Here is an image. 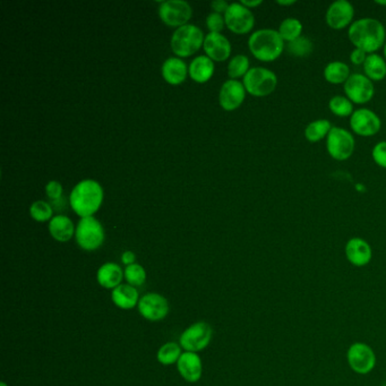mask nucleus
Returning <instances> with one entry per match:
<instances>
[{
  "label": "nucleus",
  "mask_w": 386,
  "mask_h": 386,
  "mask_svg": "<svg viewBox=\"0 0 386 386\" xmlns=\"http://www.w3.org/2000/svg\"><path fill=\"white\" fill-rule=\"evenodd\" d=\"M348 38L354 48L361 49L368 55L376 54L385 45V26L374 17H361L351 24Z\"/></svg>",
  "instance_id": "obj_1"
},
{
  "label": "nucleus",
  "mask_w": 386,
  "mask_h": 386,
  "mask_svg": "<svg viewBox=\"0 0 386 386\" xmlns=\"http://www.w3.org/2000/svg\"><path fill=\"white\" fill-rule=\"evenodd\" d=\"M103 188L93 179L80 181L71 190L69 204L78 216H93L102 205Z\"/></svg>",
  "instance_id": "obj_2"
},
{
  "label": "nucleus",
  "mask_w": 386,
  "mask_h": 386,
  "mask_svg": "<svg viewBox=\"0 0 386 386\" xmlns=\"http://www.w3.org/2000/svg\"><path fill=\"white\" fill-rule=\"evenodd\" d=\"M248 48L255 58L271 63L280 58L286 49V42L277 30L260 29L251 33L248 39Z\"/></svg>",
  "instance_id": "obj_3"
},
{
  "label": "nucleus",
  "mask_w": 386,
  "mask_h": 386,
  "mask_svg": "<svg viewBox=\"0 0 386 386\" xmlns=\"http://www.w3.org/2000/svg\"><path fill=\"white\" fill-rule=\"evenodd\" d=\"M204 39L205 36L200 27L194 24H186L174 31L171 38V49L174 55L186 58L200 50Z\"/></svg>",
  "instance_id": "obj_4"
},
{
  "label": "nucleus",
  "mask_w": 386,
  "mask_h": 386,
  "mask_svg": "<svg viewBox=\"0 0 386 386\" xmlns=\"http://www.w3.org/2000/svg\"><path fill=\"white\" fill-rule=\"evenodd\" d=\"M242 84L246 92L253 97H267L277 89V76L269 68L253 67L245 75Z\"/></svg>",
  "instance_id": "obj_5"
},
{
  "label": "nucleus",
  "mask_w": 386,
  "mask_h": 386,
  "mask_svg": "<svg viewBox=\"0 0 386 386\" xmlns=\"http://www.w3.org/2000/svg\"><path fill=\"white\" fill-rule=\"evenodd\" d=\"M356 139L352 133L343 127L333 126L326 137V151L333 160L345 161L354 155Z\"/></svg>",
  "instance_id": "obj_6"
},
{
  "label": "nucleus",
  "mask_w": 386,
  "mask_h": 386,
  "mask_svg": "<svg viewBox=\"0 0 386 386\" xmlns=\"http://www.w3.org/2000/svg\"><path fill=\"white\" fill-rule=\"evenodd\" d=\"M104 229L100 221H98L93 216L82 218L78 221L75 238L78 246L84 251H97L104 242Z\"/></svg>",
  "instance_id": "obj_7"
},
{
  "label": "nucleus",
  "mask_w": 386,
  "mask_h": 386,
  "mask_svg": "<svg viewBox=\"0 0 386 386\" xmlns=\"http://www.w3.org/2000/svg\"><path fill=\"white\" fill-rule=\"evenodd\" d=\"M213 330L206 322H196L188 326L181 333L179 343L183 350L188 352H200L207 348L212 340Z\"/></svg>",
  "instance_id": "obj_8"
},
{
  "label": "nucleus",
  "mask_w": 386,
  "mask_h": 386,
  "mask_svg": "<svg viewBox=\"0 0 386 386\" xmlns=\"http://www.w3.org/2000/svg\"><path fill=\"white\" fill-rule=\"evenodd\" d=\"M348 365L359 375H367L376 366V354L373 348L364 342H354L347 351Z\"/></svg>",
  "instance_id": "obj_9"
},
{
  "label": "nucleus",
  "mask_w": 386,
  "mask_h": 386,
  "mask_svg": "<svg viewBox=\"0 0 386 386\" xmlns=\"http://www.w3.org/2000/svg\"><path fill=\"white\" fill-rule=\"evenodd\" d=\"M345 97L356 104H365L370 102L375 95V85L366 75L361 73L351 74L343 84Z\"/></svg>",
  "instance_id": "obj_10"
},
{
  "label": "nucleus",
  "mask_w": 386,
  "mask_h": 386,
  "mask_svg": "<svg viewBox=\"0 0 386 386\" xmlns=\"http://www.w3.org/2000/svg\"><path fill=\"white\" fill-rule=\"evenodd\" d=\"M225 25L236 34L251 32L255 25V16L251 10L242 3H230L225 13Z\"/></svg>",
  "instance_id": "obj_11"
},
{
  "label": "nucleus",
  "mask_w": 386,
  "mask_h": 386,
  "mask_svg": "<svg viewBox=\"0 0 386 386\" xmlns=\"http://www.w3.org/2000/svg\"><path fill=\"white\" fill-rule=\"evenodd\" d=\"M351 129L361 137L376 135L382 128V120L375 111L368 108L356 109L349 120Z\"/></svg>",
  "instance_id": "obj_12"
},
{
  "label": "nucleus",
  "mask_w": 386,
  "mask_h": 386,
  "mask_svg": "<svg viewBox=\"0 0 386 386\" xmlns=\"http://www.w3.org/2000/svg\"><path fill=\"white\" fill-rule=\"evenodd\" d=\"M159 15L164 24L171 27H181L186 25L193 15L190 3L183 0H168L161 3Z\"/></svg>",
  "instance_id": "obj_13"
},
{
  "label": "nucleus",
  "mask_w": 386,
  "mask_h": 386,
  "mask_svg": "<svg viewBox=\"0 0 386 386\" xmlns=\"http://www.w3.org/2000/svg\"><path fill=\"white\" fill-rule=\"evenodd\" d=\"M354 7L348 0H335L328 7L326 21L332 30H345L354 22Z\"/></svg>",
  "instance_id": "obj_14"
},
{
  "label": "nucleus",
  "mask_w": 386,
  "mask_h": 386,
  "mask_svg": "<svg viewBox=\"0 0 386 386\" xmlns=\"http://www.w3.org/2000/svg\"><path fill=\"white\" fill-rule=\"evenodd\" d=\"M141 315L151 322H159L169 314V303L162 295L157 293H145L137 305Z\"/></svg>",
  "instance_id": "obj_15"
},
{
  "label": "nucleus",
  "mask_w": 386,
  "mask_h": 386,
  "mask_svg": "<svg viewBox=\"0 0 386 386\" xmlns=\"http://www.w3.org/2000/svg\"><path fill=\"white\" fill-rule=\"evenodd\" d=\"M347 261L356 267H364L370 264L373 258V249L370 242L361 238L352 237L348 240L345 247Z\"/></svg>",
  "instance_id": "obj_16"
},
{
  "label": "nucleus",
  "mask_w": 386,
  "mask_h": 386,
  "mask_svg": "<svg viewBox=\"0 0 386 386\" xmlns=\"http://www.w3.org/2000/svg\"><path fill=\"white\" fill-rule=\"evenodd\" d=\"M246 89L238 80H229L225 82L219 93L220 106L225 111H234L242 106L246 98Z\"/></svg>",
  "instance_id": "obj_17"
},
{
  "label": "nucleus",
  "mask_w": 386,
  "mask_h": 386,
  "mask_svg": "<svg viewBox=\"0 0 386 386\" xmlns=\"http://www.w3.org/2000/svg\"><path fill=\"white\" fill-rule=\"evenodd\" d=\"M204 52L209 59L225 61L231 55V43L221 33H209L204 39Z\"/></svg>",
  "instance_id": "obj_18"
},
{
  "label": "nucleus",
  "mask_w": 386,
  "mask_h": 386,
  "mask_svg": "<svg viewBox=\"0 0 386 386\" xmlns=\"http://www.w3.org/2000/svg\"><path fill=\"white\" fill-rule=\"evenodd\" d=\"M177 370L183 380L190 383H196L202 377L203 365L198 354L185 351L178 361Z\"/></svg>",
  "instance_id": "obj_19"
},
{
  "label": "nucleus",
  "mask_w": 386,
  "mask_h": 386,
  "mask_svg": "<svg viewBox=\"0 0 386 386\" xmlns=\"http://www.w3.org/2000/svg\"><path fill=\"white\" fill-rule=\"evenodd\" d=\"M139 299L141 298H139L137 289L135 286H130L128 284H120L111 293L113 303L118 308L125 309V310L135 308L136 306L139 305Z\"/></svg>",
  "instance_id": "obj_20"
},
{
  "label": "nucleus",
  "mask_w": 386,
  "mask_h": 386,
  "mask_svg": "<svg viewBox=\"0 0 386 386\" xmlns=\"http://www.w3.org/2000/svg\"><path fill=\"white\" fill-rule=\"evenodd\" d=\"M125 277L122 267L116 263L109 262L100 266L98 270L97 280L104 289H116L117 286L122 284V279Z\"/></svg>",
  "instance_id": "obj_21"
},
{
  "label": "nucleus",
  "mask_w": 386,
  "mask_h": 386,
  "mask_svg": "<svg viewBox=\"0 0 386 386\" xmlns=\"http://www.w3.org/2000/svg\"><path fill=\"white\" fill-rule=\"evenodd\" d=\"M74 223L68 216H56L49 223V232L59 242H67L75 235Z\"/></svg>",
  "instance_id": "obj_22"
},
{
  "label": "nucleus",
  "mask_w": 386,
  "mask_h": 386,
  "mask_svg": "<svg viewBox=\"0 0 386 386\" xmlns=\"http://www.w3.org/2000/svg\"><path fill=\"white\" fill-rule=\"evenodd\" d=\"M162 76L168 84L179 85L186 80L188 69L181 58H169L162 65Z\"/></svg>",
  "instance_id": "obj_23"
},
{
  "label": "nucleus",
  "mask_w": 386,
  "mask_h": 386,
  "mask_svg": "<svg viewBox=\"0 0 386 386\" xmlns=\"http://www.w3.org/2000/svg\"><path fill=\"white\" fill-rule=\"evenodd\" d=\"M190 78L196 83H205L211 80L214 73V64L207 56H200L192 61L190 69Z\"/></svg>",
  "instance_id": "obj_24"
},
{
  "label": "nucleus",
  "mask_w": 386,
  "mask_h": 386,
  "mask_svg": "<svg viewBox=\"0 0 386 386\" xmlns=\"http://www.w3.org/2000/svg\"><path fill=\"white\" fill-rule=\"evenodd\" d=\"M323 75L328 83L340 85V84H345L348 78H350V67L345 61H330L324 67Z\"/></svg>",
  "instance_id": "obj_25"
},
{
  "label": "nucleus",
  "mask_w": 386,
  "mask_h": 386,
  "mask_svg": "<svg viewBox=\"0 0 386 386\" xmlns=\"http://www.w3.org/2000/svg\"><path fill=\"white\" fill-rule=\"evenodd\" d=\"M364 74L370 81L380 82L386 78V60L383 56L370 54L363 65Z\"/></svg>",
  "instance_id": "obj_26"
},
{
  "label": "nucleus",
  "mask_w": 386,
  "mask_h": 386,
  "mask_svg": "<svg viewBox=\"0 0 386 386\" xmlns=\"http://www.w3.org/2000/svg\"><path fill=\"white\" fill-rule=\"evenodd\" d=\"M331 122L328 120H316L309 122L304 130L305 139L310 143H317L328 137V133L331 132Z\"/></svg>",
  "instance_id": "obj_27"
},
{
  "label": "nucleus",
  "mask_w": 386,
  "mask_h": 386,
  "mask_svg": "<svg viewBox=\"0 0 386 386\" xmlns=\"http://www.w3.org/2000/svg\"><path fill=\"white\" fill-rule=\"evenodd\" d=\"M277 32L286 43L295 41V40L303 36V23L298 19H295V17H286L280 23Z\"/></svg>",
  "instance_id": "obj_28"
},
{
  "label": "nucleus",
  "mask_w": 386,
  "mask_h": 386,
  "mask_svg": "<svg viewBox=\"0 0 386 386\" xmlns=\"http://www.w3.org/2000/svg\"><path fill=\"white\" fill-rule=\"evenodd\" d=\"M286 49L289 55L297 57V58H305V57H308L314 50V43L307 36H302L295 41L286 43Z\"/></svg>",
  "instance_id": "obj_29"
},
{
  "label": "nucleus",
  "mask_w": 386,
  "mask_h": 386,
  "mask_svg": "<svg viewBox=\"0 0 386 386\" xmlns=\"http://www.w3.org/2000/svg\"><path fill=\"white\" fill-rule=\"evenodd\" d=\"M181 354L183 352H181V345H178L176 342H167L166 345L159 349L157 358L160 364L169 366V365L178 363Z\"/></svg>",
  "instance_id": "obj_30"
},
{
  "label": "nucleus",
  "mask_w": 386,
  "mask_h": 386,
  "mask_svg": "<svg viewBox=\"0 0 386 386\" xmlns=\"http://www.w3.org/2000/svg\"><path fill=\"white\" fill-rule=\"evenodd\" d=\"M328 109L334 116L351 117L354 113V103L351 102L345 95H334L328 101Z\"/></svg>",
  "instance_id": "obj_31"
},
{
  "label": "nucleus",
  "mask_w": 386,
  "mask_h": 386,
  "mask_svg": "<svg viewBox=\"0 0 386 386\" xmlns=\"http://www.w3.org/2000/svg\"><path fill=\"white\" fill-rule=\"evenodd\" d=\"M249 58L247 56L237 55L230 60L228 65V75L231 80H237L239 78H245L249 68Z\"/></svg>",
  "instance_id": "obj_32"
},
{
  "label": "nucleus",
  "mask_w": 386,
  "mask_h": 386,
  "mask_svg": "<svg viewBox=\"0 0 386 386\" xmlns=\"http://www.w3.org/2000/svg\"><path fill=\"white\" fill-rule=\"evenodd\" d=\"M30 214L38 223H45L54 218V207L45 201H36L30 207Z\"/></svg>",
  "instance_id": "obj_33"
},
{
  "label": "nucleus",
  "mask_w": 386,
  "mask_h": 386,
  "mask_svg": "<svg viewBox=\"0 0 386 386\" xmlns=\"http://www.w3.org/2000/svg\"><path fill=\"white\" fill-rule=\"evenodd\" d=\"M124 275H125L127 284L135 286V288L143 286L146 281V271L142 265L137 264V263L126 266Z\"/></svg>",
  "instance_id": "obj_34"
},
{
  "label": "nucleus",
  "mask_w": 386,
  "mask_h": 386,
  "mask_svg": "<svg viewBox=\"0 0 386 386\" xmlns=\"http://www.w3.org/2000/svg\"><path fill=\"white\" fill-rule=\"evenodd\" d=\"M372 158L378 167L386 169V141H381L374 145Z\"/></svg>",
  "instance_id": "obj_35"
},
{
  "label": "nucleus",
  "mask_w": 386,
  "mask_h": 386,
  "mask_svg": "<svg viewBox=\"0 0 386 386\" xmlns=\"http://www.w3.org/2000/svg\"><path fill=\"white\" fill-rule=\"evenodd\" d=\"M225 16L221 14L212 13L209 14L206 19V25L209 27L211 33H220L225 27Z\"/></svg>",
  "instance_id": "obj_36"
},
{
  "label": "nucleus",
  "mask_w": 386,
  "mask_h": 386,
  "mask_svg": "<svg viewBox=\"0 0 386 386\" xmlns=\"http://www.w3.org/2000/svg\"><path fill=\"white\" fill-rule=\"evenodd\" d=\"M45 194L52 201H58L63 197V186L59 181H49L45 185Z\"/></svg>",
  "instance_id": "obj_37"
},
{
  "label": "nucleus",
  "mask_w": 386,
  "mask_h": 386,
  "mask_svg": "<svg viewBox=\"0 0 386 386\" xmlns=\"http://www.w3.org/2000/svg\"><path fill=\"white\" fill-rule=\"evenodd\" d=\"M367 57H368V54L366 52L361 49L354 48L350 54V61L356 66H359V65L365 64Z\"/></svg>",
  "instance_id": "obj_38"
},
{
  "label": "nucleus",
  "mask_w": 386,
  "mask_h": 386,
  "mask_svg": "<svg viewBox=\"0 0 386 386\" xmlns=\"http://www.w3.org/2000/svg\"><path fill=\"white\" fill-rule=\"evenodd\" d=\"M211 6H212L214 13L221 14L225 13L230 5H229L227 1H225V0H214V1H212V3H211Z\"/></svg>",
  "instance_id": "obj_39"
},
{
  "label": "nucleus",
  "mask_w": 386,
  "mask_h": 386,
  "mask_svg": "<svg viewBox=\"0 0 386 386\" xmlns=\"http://www.w3.org/2000/svg\"><path fill=\"white\" fill-rule=\"evenodd\" d=\"M136 255L134 251H126L122 253V262L126 266H129V265L135 264Z\"/></svg>",
  "instance_id": "obj_40"
},
{
  "label": "nucleus",
  "mask_w": 386,
  "mask_h": 386,
  "mask_svg": "<svg viewBox=\"0 0 386 386\" xmlns=\"http://www.w3.org/2000/svg\"><path fill=\"white\" fill-rule=\"evenodd\" d=\"M240 3H242L245 7H247V8L251 10V8H256V7L261 6L262 3H263V0H242Z\"/></svg>",
  "instance_id": "obj_41"
},
{
  "label": "nucleus",
  "mask_w": 386,
  "mask_h": 386,
  "mask_svg": "<svg viewBox=\"0 0 386 386\" xmlns=\"http://www.w3.org/2000/svg\"><path fill=\"white\" fill-rule=\"evenodd\" d=\"M277 5L284 7L293 6L296 3V0H277Z\"/></svg>",
  "instance_id": "obj_42"
},
{
  "label": "nucleus",
  "mask_w": 386,
  "mask_h": 386,
  "mask_svg": "<svg viewBox=\"0 0 386 386\" xmlns=\"http://www.w3.org/2000/svg\"><path fill=\"white\" fill-rule=\"evenodd\" d=\"M375 3H376V5H380V6L386 7V0H375Z\"/></svg>",
  "instance_id": "obj_43"
},
{
  "label": "nucleus",
  "mask_w": 386,
  "mask_h": 386,
  "mask_svg": "<svg viewBox=\"0 0 386 386\" xmlns=\"http://www.w3.org/2000/svg\"><path fill=\"white\" fill-rule=\"evenodd\" d=\"M383 54H384L383 57H384V58H385V60H386V42H385V45H384V47H383Z\"/></svg>",
  "instance_id": "obj_44"
},
{
  "label": "nucleus",
  "mask_w": 386,
  "mask_h": 386,
  "mask_svg": "<svg viewBox=\"0 0 386 386\" xmlns=\"http://www.w3.org/2000/svg\"><path fill=\"white\" fill-rule=\"evenodd\" d=\"M0 386H8V385H7V384L5 383V382H1V383H0Z\"/></svg>",
  "instance_id": "obj_45"
},
{
  "label": "nucleus",
  "mask_w": 386,
  "mask_h": 386,
  "mask_svg": "<svg viewBox=\"0 0 386 386\" xmlns=\"http://www.w3.org/2000/svg\"><path fill=\"white\" fill-rule=\"evenodd\" d=\"M385 115H386V113H385Z\"/></svg>",
  "instance_id": "obj_46"
}]
</instances>
